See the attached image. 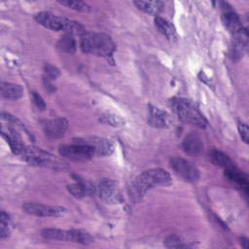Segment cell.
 Listing matches in <instances>:
<instances>
[{
  "mask_svg": "<svg viewBox=\"0 0 249 249\" xmlns=\"http://www.w3.org/2000/svg\"><path fill=\"white\" fill-rule=\"evenodd\" d=\"M172 183L170 174L162 168H151L134 178L128 188V195L134 202L140 201L145 194L158 186H169Z\"/></svg>",
  "mask_w": 249,
  "mask_h": 249,
  "instance_id": "1",
  "label": "cell"
},
{
  "mask_svg": "<svg viewBox=\"0 0 249 249\" xmlns=\"http://www.w3.org/2000/svg\"><path fill=\"white\" fill-rule=\"evenodd\" d=\"M34 18L42 26L53 31H63L66 34L79 36H82L87 32L80 22L63 17H58L51 12H39L34 16Z\"/></svg>",
  "mask_w": 249,
  "mask_h": 249,
  "instance_id": "2",
  "label": "cell"
},
{
  "mask_svg": "<svg viewBox=\"0 0 249 249\" xmlns=\"http://www.w3.org/2000/svg\"><path fill=\"white\" fill-rule=\"evenodd\" d=\"M80 48L84 53L101 57H109L115 52V43L104 33L86 32L81 36Z\"/></svg>",
  "mask_w": 249,
  "mask_h": 249,
  "instance_id": "3",
  "label": "cell"
},
{
  "mask_svg": "<svg viewBox=\"0 0 249 249\" xmlns=\"http://www.w3.org/2000/svg\"><path fill=\"white\" fill-rule=\"evenodd\" d=\"M170 105L182 122L199 128H205L207 126V120L197 105L192 100L183 97H174L171 99Z\"/></svg>",
  "mask_w": 249,
  "mask_h": 249,
  "instance_id": "4",
  "label": "cell"
},
{
  "mask_svg": "<svg viewBox=\"0 0 249 249\" xmlns=\"http://www.w3.org/2000/svg\"><path fill=\"white\" fill-rule=\"evenodd\" d=\"M18 157L32 165L48 167L55 170L64 168V164L55 159L53 155L38 147L24 145Z\"/></svg>",
  "mask_w": 249,
  "mask_h": 249,
  "instance_id": "5",
  "label": "cell"
},
{
  "mask_svg": "<svg viewBox=\"0 0 249 249\" xmlns=\"http://www.w3.org/2000/svg\"><path fill=\"white\" fill-rule=\"evenodd\" d=\"M41 235L47 240L71 241L80 244H89L93 242L92 236L84 230H61V229H44Z\"/></svg>",
  "mask_w": 249,
  "mask_h": 249,
  "instance_id": "6",
  "label": "cell"
},
{
  "mask_svg": "<svg viewBox=\"0 0 249 249\" xmlns=\"http://www.w3.org/2000/svg\"><path fill=\"white\" fill-rule=\"evenodd\" d=\"M169 164L174 173L186 182L193 183L199 179L198 168L192 161L186 159L174 157L170 159Z\"/></svg>",
  "mask_w": 249,
  "mask_h": 249,
  "instance_id": "7",
  "label": "cell"
},
{
  "mask_svg": "<svg viewBox=\"0 0 249 249\" xmlns=\"http://www.w3.org/2000/svg\"><path fill=\"white\" fill-rule=\"evenodd\" d=\"M58 153L63 158L72 160H87L95 156V153L91 147L78 142H75L71 145L60 146Z\"/></svg>",
  "mask_w": 249,
  "mask_h": 249,
  "instance_id": "8",
  "label": "cell"
},
{
  "mask_svg": "<svg viewBox=\"0 0 249 249\" xmlns=\"http://www.w3.org/2000/svg\"><path fill=\"white\" fill-rule=\"evenodd\" d=\"M97 193L99 197L106 203L116 204L123 201V196L120 187L114 180L107 178L101 180L97 187Z\"/></svg>",
  "mask_w": 249,
  "mask_h": 249,
  "instance_id": "9",
  "label": "cell"
},
{
  "mask_svg": "<svg viewBox=\"0 0 249 249\" xmlns=\"http://www.w3.org/2000/svg\"><path fill=\"white\" fill-rule=\"evenodd\" d=\"M22 210L30 215L38 217H61L66 213V208L61 206L46 205L37 202H25L22 204Z\"/></svg>",
  "mask_w": 249,
  "mask_h": 249,
  "instance_id": "10",
  "label": "cell"
},
{
  "mask_svg": "<svg viewBox=\"0 0 249 249\" xmlns=\"http://www.w3.org/2000/svg\"><path fill=\"white\" fill-rule=\"evenodd\" d=\"M74 142L89 145L93 149L95 156H110L114 151V145L112 142L103 137L87 136L84 138L74 139Z\"/></svg>",
  "mask_w": 249,
  "mask_h": 249,
  "instance_id": "11",
  "label": "cell"
},
{
  "mask_svg": "<svg viewBox=\"0 0 249 249\" xmlns=\"http://www.w3.org/2000/svg\"><path fill=\"white\" fill-rule=\"evenodd\" d=\"M68 127V121L64 118H56L42 122V129L48 138L55 139L64 135Z\"/></svg>",
  "mask_w": 249,
  "mask_h": 249,
  "instance_id": "12",
  "label": "cell"
},
{
  "mask_svg": "<svg viewBox=\"0 0 249 249\" xmlns=\"http://www.w3.org/2000/svg\"><path fill=\"white\" fill-rule=\"evenodd\" d=\"M248 32L246 28H241L238 32L233 34V43L231 55L232 59L237 61L239 60L246 53L248 48Z\"/></svg>",
  "mask_w": 249,
  "mask_h": 249,
  "instance_id": "13",
  "label": "cell"
},
{
  "mask_svg": "<svg viewBox=\"0 0 249 249\" xmlns=\"http://www.w3.org/2000/svg\"><path fill=\"white\" fill-rule=\"evenodd\" d=\"M149 124L152 126L159 127V128H166L169 127L172 124L170 116L163 110L152 106H149Z\"/></svg>",
  "mask_w": 249,
  "mask_h": 249,
  "instance_id": "14",
  "label": "cell"
},
{
  "mask_svg": "<svg viewBox=\"0 0 249 249\" xmlns=\"http://www.w3.org/2000/svg\"><path fill=\"white\" fill-rule=\"evenodd\" d=\"M221 5L223 6L222 8L224 10H226L224 12V14L222 15L223 24L231 34H235L236 32H238L242 28L240 18H239L238 15L235 12L231 10V7L227 8L229 6L227 3L223 2V3H221Z\"/></svg>",
  "mask_w": 249,
  "mask_h": 249,
  "instance_id": "15",
  "label": "cell"
},
{
  "mask_svg": "<svg viewBox=\"0 0 249 249\" xmlns=\"http://www.w3.org/2000/svg\"><path fill=\"white\" fill-rule=\"evenodd\" d=\"M225 176L230 182H231L233 185L239 188L245 195L248 194V178L235 165L231 168L225 169Z\"/></svg>",
  "mask_w": 249,
  "mask_h": 249,
  "instance_id": "16",
  "label": "cell"
},
{
  "mask_svg": "<svg viewBox=\"0 0 249 249\" xmlns=\"http://www.w3.org/2000/svg\"><path fill=\"white\" fill-rule=\"evenodd\" d=\"M183 150L192 156L199 155L203 150V142L200 136L195 132L189 133L182 143Z\"/></svg>",
  "mask_w": 249,
  "mask_h": 249,
  "instance_id": "17",
  "label": "cell"
},
{
  "mask_svg": "<svg viewBox=\"0 0 249 249\" xmlns=\"http://www.w3.org/2000/svg\"><path fill=\"white\" fill-rule=\"evenodd\" d=\"M76 180H77L76 183L67 186V190L72 196H74L75 197L81 198L88 195H92L94 193V188L91 183L86 180L78 179V178Z\"/></svg>",
  "mask_w": 249,
  "mask_h": 249,
  "instance_id": "18",
  "label": "cell"
},
{
  "mask_svg": "<svg viewBox=\"0 0 249 249\" xmlns=\"http://www.w3.org/2000/svg\"><path fill=\"white\" fill-rule=\"evenodd\" d=\"M133 4L142 12L155 17L159 16L164 9V3L161 1H134Z\"/></svg>",
  "mask_w": 249,
  "mask_h": 249,
  "instance_id": "19",
  "label": "cell"
},
{
  "mask_svg": "<svg viewBox=\"0 0 249 249\" xmlns=\"http://www.w3.org/2000/svg\"><path fill=\"white\" fill-rule=\"evenodd\" d=\"M1 95L6 99H18L23 95V89L20 85L3 82L1 84Z\"/></svg>",
  "mask_w": 249,
  "mask_h": 249,
  "instance_id": "20",
  "label": "cell"
},
{
  "mask_svg": "<svg viewBox=\"0 0 249 249\" xmlns=\"http://www.w3.org/2000/svg\"><path fill=\"white\" fill-rule=\"evenodd\" d=\"M155 26L157 29L163 35L165 36L168 40H173L176 38V31L172 23H170L168 20L165 18L157 16L155 17Z\"/></svg>",
  "mask_w": 249,
  "mask_h": 249,
  "instance_id": "21",
  "label": "cell"
},
{
  "mask_svg": "<svg viewBox=\"0 0 249 249\" xmlns=\"http://www.w3.org/2000/svg\"><path fill=\"white\" fill-rule=\"evenodd\" d=\"M209 159L215 165L223 167L224 169H228V168L234 166V163L229 158L228 155H226L222 151H219L216 149H213L210 151Z\"/></svg>",
  "mask_w": 249,
  "mask_h": 249,
  "instance_id": "22",
  "label": "cell"
},
{
  "mask_svg": "<svg viewBox=\"0 0 249 249\" xmlns=\"http://www.w3.org/2000/svg\"><path fill=\"white\" fill-rule=\"evenodd\" d=\"M56 46L61 52L67 53H72L77 49V43L74 38V35L66 33L58 40Z\"/></svg>",
  "mask_w": 249,
  "mask_h": 249,
  "instance_id": "23",
  "label": "cell"
},
{
  "mask_svg": "<svg viewBox=\"0 0 249 249\" xmlns=\"http://www.w3.org/2000/svg\"><path fill=\"white\" fill-rule=\"evenodd\" d=\"M11 233V219L10 216L2 211L0 214V236L1 238L8 237Z\"/></svg>",
  "mask_w": 249,
  "mask_h": 249,
  "instance_id": "24",
  "label": "cell"
},
{
  "mask_svg": "<svg viewBox=\"0 0 249 249\" xmlns=\"http://www.w3.org/2000/svg\"><path fill=\"white\" fill-rule=\"evenodd\" d=\"M59 4L66 6L74 11L78 12H89L90 10V7L83 2V1H74V0H65V1H58Z\"/></svg>",
  "mask_w": 249,
  "mask_h": 249,
  "instance_id": "25",
  "label": "cell"
},
{
  "mask_svg": "<svg viewBox=\"0 0 249 249\" xmlns=\"http://www.w3.org/2000/svg\"><path fill=\"white\" fill-rule=\"evenodd\" d=\"M164 244L168 248H186L188 244L182 239L181 236L177 234H170L165 238Z\"/></svg>",
  "mask_w": 249,
  "mask_h": 249,
  "instance_id": "26",
  "label": "cell"
},
{
  "mask_svg": "<svg viewBox=\"0 0 249 249\" xmlns=\"http://www.w3.org/2000/svg\"><path fill=\"white\" fill-rule=\"evenodd\" d=\"M100 122L112 126H120L123 125L124 124V120L121 119L119 116H116L114 114H110V113H106L103 114L100 117Z\"/></svg>",
  "mask_w": 249,
  "mask_h": 249,
  "instance_id": "27",
  "label": "cell"
},
{
  "mask_svg": "<svg viewBox=\"0 0 249 249\" xmlns=\"http://www.w3.org/2000/svg\"><path fill=\"white\" fill-rule=\"evenodd\" d=\"M45 73H46L45 77H47L51 80L55 79L59 75L58 69L56 67H54L53 65H51V64H46L45 65Z\"/></svg>",
  "mask_w": 249,
  "mask_h": 249,
  "instance_id": "28",
  "label": "cell"
},
{
  "mask_svg": "<svg viewBox=\"0 0 249 249\" xmlns=\"http://www.w3.org/2000/svg\"><path fill=\"white\" fill-rule=\"evenodd\" d=\"M238 131H239V135L241 137V139L245 142L248 143L249 140V129H248V125L245 123H239L238 124Z\"/></svg>",
  "mask_w": 249,
  "mask_h": 249,
  "instance_id": "29",
  "label": "cell"
},
{
  "mask_svg": "<svg viewBox=\"0 0 249 249\" xmlns=\"http://www.w3.org/2000/svg\"><path fill=\"white\" fill-rule=\"evenodd\" d=\"M32 99L35 103V105L40 109V110H44L46 108V104L43 100V98L41 97V95H39L37 92H32Z\"/></svg>",
  "mask_w": 249,
  "mask_h": 249,
  "instance_id": "30",
  "label": "cell"
},
{
  "mask_svg": "<svg viewBox=\"0 0 249 249\" xmlns=\"http://www.w3.org/2000/svg\"><path fill=\"white\" fill-rule=\"evenodd\" d=\"M241 240H242V241H241L242 243H245V244H244V248H247V247H248V245H247V243H248V240H247V238H244V237H242V238H241Z\"/></svg>",
  "mask_w": 249,
  "mask_h": 249,
  "instance_id": "31",
  "label": "cell"
}]
</instances>
